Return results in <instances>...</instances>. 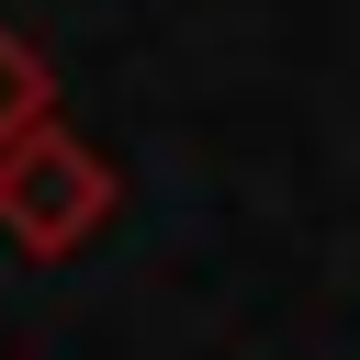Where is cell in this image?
I'll return each instance as SVG.
<instances>
[{
	"label": "cell",
	"mask_w": 360,
	"mask_h": 360,
	"mask_svg": "<svg viewBox=\"0 0 360 360\" xmlns=\"http://www.w3.org/2000/svg\"><path fill=\"white\" fill-rule=\"evenodd\" d=\"M112 202H124V180H112V158L90 135L34 124L22 146H0V236L22 259H79L112 225Z\"/></svg>",
	"instance_id": "obj_1"
},
{
	"label": "cell",
	"mask_w": 360,
	"mask_h": 360,
	"mask_svg": "<svg viewBox=\"0 0 360 360\" xmlns=\"http://www.w3.org/2000/svg\"><path fill=\"white\" fill-rule=\"evenodd\" d=\"M34 124H56V68H45V45H34V34H11V22H0V146H22Z\"/></svg>",
	"instance_id": "obj_2"
}]
</instances>
